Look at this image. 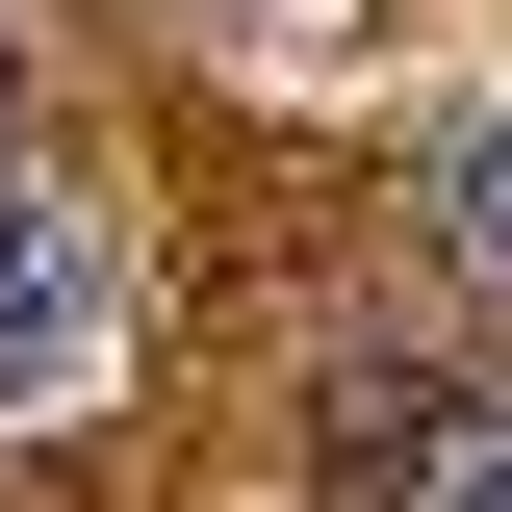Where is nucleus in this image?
I'll return each instance as SVG.
<instances>
[{"label": "nucleus", "mask_w": 512, "mask_h": 512, "mask_svg": "<svg viewBox=\"0 0 512 512\" xmlns=\"http://www.w3.org/2000/svg\"><path fill=\"white\" fill-rule=\"evenodd\" d=\"M461 436H487V410H461L436 359H333V384H308V461H333V512H410Z\"/></svg>", "instance_id": "f257e3e1"}, {"label": "nucleus", "mask_w": 512, "mask_h": 512, "mask_svg": "<svg viewBox=\"0 0 512 512\" xmlns=\"http://www.w3.org/2000/svg\"><path fill=\"white\" fill-rule=\"evenodd\" d=\"M77 359H103V231L0 180V410H52Z\"/></svg>", "instance_id": "f03ea898"}, {"label": "nucleus", "mask_w": 512, "mask_h": 512, "mask_svg": "<svg viewBox=\"0 0 512 512\" xmlns=\"http://www.w3.org/2000/svg\"><path fill=\"white\" fill-rule=\"evenodd\" d=\"M410 231H436V282H461V308H512V103H461L436 154H410Z\"/></svg>", "instance_id": "7ed1b4c3"}, {"label": "nucleus", "mask_w": 512, "mask_h": 512, "mask_svg": "<svg viewBox=\"0 0 512 512\" xmlns=\"http://www.w3.org/2000/svg\"><path fill=\"white\" fill-rule=\"evenodd\" d=\"M410 512H512V410H487V436H461V461H436Z\"/></svg>", "instance_id": "20e7f679"}, {"label": "nucleus", "mask_w": 512, "mask_h": 512, "mask_svg": "<svg viewBox=\"0 0 512 512\" xmlns=\"http://www.w3.org/2000/svg\"><path fill=\"white\" fill-rule=\"evenodd\" d=\"M0 154H26V26H0Z\"/></svg>", "instance_id": "39448f33"}]
</instances>
